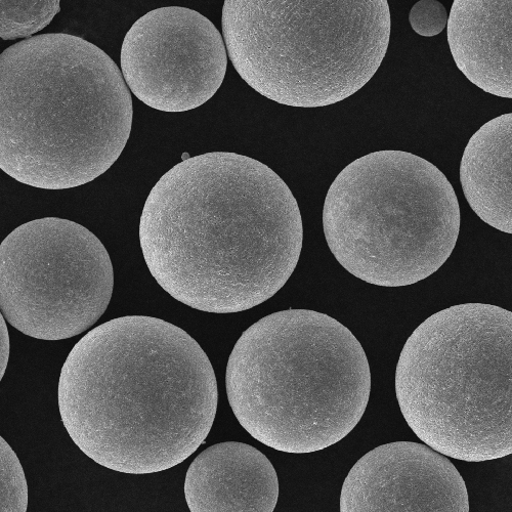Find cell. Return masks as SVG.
<instances>
[{
  "mask_svg": "<svg viewBox=\"0 0 512 512\" xmlns=\"http://www.w3.org/2000/svg\"><path fill=\"white\" fill-rule=\"evenodd\" d=\"M300 206L266 164L232 152L184 160L154 186L140 242L157 283L178 302L212 314L262 305L300 261Z\"/></svg>",
  "mask_w": 512,
  "mask_h": 512,
  "instance_id": "6da1fadb",
  "label": "cell"
},
{
  "mask_svg": "<svg viewBox=\"0 0 512 512\" xmlns=\"http://www.w3.org/2000/svg\"><path fill=\"white\" fill-rule=\"evenodd\" d=\"M219 403L209 358L182 328L148 316L106 322L74 346L59 380L75 445L111 471H168L205 442Z\"/></svg>",
  "mask_w": 512,
  "mask_h": 512,
  "instance_id": "7a4b0ae2",
  "label": "cell"
},
{
  "mask_svg": "<svg viewBox=\"0 0 512 512\" xmlns=\"http://www.w3.org/2000/svg\"><path fill=\"white\" fill-rule=\"evenodd\" d=\"M133 116L121 70L81 37L41 34L0 56V168L21 184L95 181L122 154Z\"/></svg>",
  "mask_w": 512,
  "mask_h": 512,
  "instance_id": "3957f363",
  "label": "cell"
},
{
  "mask_svg": "<svg viewBox=\"0 0 512 512\" xmlns=\"http://www.w3.org/2000/svg\"><path fill=\"white\" fill-rule=\"evenodd\" d=\"M226 384L232 411L253 439L310 454L354 431L369 402L371 373L349 328L328 315L293 309L243 332Z\"/></svg>",
  "mask_w": 512,
  "mask_h": 512,
  "instance_id": "277c9868",
  "label": "cell"
},
{
  "mask_svg": "<svg viewBox=\"0 0 512 512\" xmlns=\"http://www.w3.org/2000/svg\"><path fill=\"white\" fill-rule=\"evenodd\" d=\"M396 395L438 453L475 463L512 455V312L464 304L426 319L401 353Z\"/></svg>",
  "mask_w": 512,
  "mask_h": 512,
  "instance_id": "5b68a950",
  "label": "cell"
},
{
  "mask_svg": "<svg viewBox=\"0 0 512 512\" xmlns=\"http://www.w3.org/2000/svg\"><path fill=\"white\" fill-rule=\"evenodd\" d=\"M228 56L241 78L275 103H340L370 81L391 38L387 0H226Z\"/></svg>",
  "mask_w": 512,
  "mask_h": 512,
  "instance_id": "8992f818",
  "label": "cell"
},
{
  "mask_svg": "<svg viewBox=\"0 0 512 512\" xmlns=\"http://www.w3.org/2000/svg\"><path fill=\"white\" fill-rule=\"evenodd\" d=\"M323 229L334 258L353 276L376 286H409L450 258L460 208L437 166L409 152L378 151L337 176Z\"/></svg>",
  "mask_w": 512,
  "mask_h": 512,
  "instance_id": "52a82bcc",
  "label": "cell"
},
{
  "mask_svg": "<svg viewBox=\"0 0 512 512\" xmlns=\"http://www.w3.org/2000/svg\"><path fill=\"white\" fill-rule=\"evenodd\" d=\"M113 288L107 249L72 221L35 220L0 245V309L30 337L56 341L89 330L106 312Z\"/></svg>",
  "mask_w": 512,
  "mask_h": 512,
  "instance_id": "ba28073f",
  "label": "cell"
},
{
  "mask_svg": "<svg viewBox=\"0 0 512 512\" xmlns=\"http://www.w3.org/2000/svg\"><path fill=\"white\" fill-rule=\"evenodd\" d=\"M227 55L222 34L206 17L187 8H161L140 18L126 33L121 72L145 105L162 112H187L220 90Z\"/></svg>",
  "mask_w": 512,
  "mask_h": 512,
  "instance_id": "9c48e42d",
  "label": "cell"
},
{
  "mask_svg": "<svg viewBox=\"0 0 512 512\" xmlns=\"http://www.w3.org/2000/svg\"><path fill=\"white\" fill-rule=\"evenodd\" d=\"M340 512H469L465 482L429 446L395 442L368 452L351 469Z\"/></svg>",
  "mask_w": 512,
  "mask_h": 512,
  "instance_id": "30bf717a",
  "label": "cell"
},
{
  "mask_svg": "<svg viewBox=\"0 0 512 512\" xmlns=\"http://www.w3.org/2000/svg\"><path fill=\"white\" fill-rule=\"evenodd\" d=\"M184 489L191 512H274L279 498L271 461L238 442L200 453L188 469Z\"/></svg>",
  "mask_w": 512,
  "mask_h": 512,
  "instance_id": "8fae6325",
  "label": "cell"
},
{
  "mask_svg": "<svg viewBox=\"0 0 512 512\" xmlns=\"http://www.w3.org/2000/svg\"><path fill=\"white\" fill-rule=\"evenodd\" d=\"M448 42L469 81L490 95L512 99V0H455Z\"/></svg>",
  "mask_w": 512,
  "mask_h": 512,
  "instance_id": "7c38bea8",
  "label": "cell"
},
{
  "mask_svg": "<svg viewBox=\"0 0 512 512\" xmlns=\"http://www.w3.org/2000/svg\"><path fill=\"white\" fill-rule=\"evenodd\" d=\"M460 182L477 216L512 234V113L490 120L469 140L460 164Z\"/></svg>",
  "mask_w": 512,
  "mask_h": 512,
  "instance_id": "4fadbf2b",
  "label": "cell"
},
{
  "mask_svg": "<svg viewBox=\"0 0 512 512\" xmlns=\"http://www.w3.org/2000/svg\"><path fill=\"white\" fill-rule=\"evenodd\" d=\"M60 0H2L0 37L4 40L31 38L44 30L60 12Z\"/></svg>",
  "mask_w": 512,
  "mask_h": 512,
  "instance_id": "5bb4252c",
  "label": "cell"
},
{
  "mask_svg": "<svg viewBox=\"0 0 512 512\" xmlns=\"http://www.w3.org/2000/svg\"><path fill=\"white\" fill-rule=\"evenodd\" d=\"M0 512H26L28 486L21 465L11 446L0 438Z\"/></svg>",
  "mask_w": 512,
  "mask_h": 512,
  "instance_id": "9a60e30c",
  "label": "cell"
},
{
  "mask_svg": "<svg viewBox=\"0 0 512 512\" xmlns=\"http://www.w3.org/2000/svg\"><path fill=\"white\" fill-rule=\"evenodd\" d=\"M449 17L441 3L436 0H421L411 9L409 21L417 34L433 37L444 31L448 26Z\"/></svg>",
  "mask_w": 512,
  "mask_h": 512,
  "instance_id": "2e32d148",
  "label": "cell"
}]
</instances>
